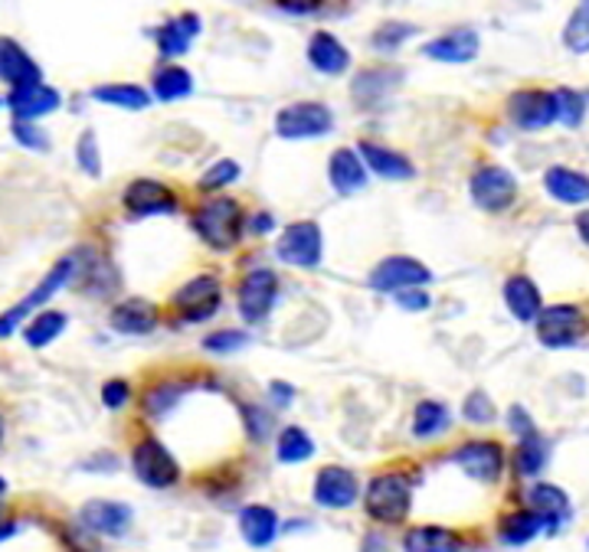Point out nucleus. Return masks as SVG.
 Listing matches in <instances>:
<instances>
[{
	"label": "nucleus",
	"instance_id": "nucleus-1",
	"mask_svg": "<svg viewBox=\"0 0 589 552\" xmlns=\"http://www.w3.org/2000/svg\"><path fill=\"white\" fill-rule=\"evenodd\" d=\"M364 507L380 523H403L413 507V490L403 475H380L373 478L364 497Z\"/></svg>",
	"mask_w": 589,
	"mask_h": 552
},
{
	"label": "nucleus",
	"instance_id": "nucleus-2",
	"mask_svg": "<svg viewBox=\"0 0 589 552\" xmlns=\"http://www.w3.org/2000/svg\"><path fill=\"white\" fill-rule=\"evenodd\" d=\"M239 226H242V212L232 200H214L194 216V229L214 249H229L239 239Z\"/></svg>",
	"mask_w": 589,
	"mask_h": 552
},
{
	"label": "nucleus",
	"instance_id": "nucleus-3",
	"mask_svg": "<svg viewBox=\"0 0 589 552\" xmlns=\"http://www.w3.org/2000/svg\"><path fill=\"white\" fill-rule=\"evenodd\" d=\"M75 272V259H63V262H56V269L50 272V275L43 278L40 284H37V291H30L20 304H13L3 317H0V337H10L17 327H20V321L27 317V314H33V311H40Z\"/></svg>",
	"mask_w": 589,
	"mask_h": 552
},
{
	"label": "nucleus",
	"instance_id": "nucleus-4",
	"mask_svg": "<svg viewBox=\"0 0 589 552\" xmlns=\"http://www.w3.org/2000/svg\"><path fill=\"white\" fill-rule=\"evenodd\" d=\"M334 125V115L318 102H294L276 115V132L282 138H321Z\"/></svg>",
	"mask_w": 589,
	"mask_h": 552
},
{
	"label": "nucleus",
	"instance_id": "nucleus-5",
	"mask_svg": "<svg viewBox=\"0 0 589 552\" xmlns=\"http://www.w3.org/2000/svg\"><path fill=\"white\" fill-rule=\"evenodd\" d=\"M537 321V337L544 346H570L583 337V314L574 304H554V308H540Z\"/></svg>",
	"mask_w": 589,
	"mask_h": 552
},
{
	"label": "nucleus",
	"instance_id": "nucleus-6",
	"mask_svg": "<svg viewBox=\"0 0 589 552\" xmlns=\"http://www.w3.org/2000/svg\"><path fill=\"white\" fill-rule=\"evenodd\" d=\"M508 115L517 128L524 132H540L557 122V92H540V88H524L512 95Z\"/></svg>",
	"mask_w": 589,
	"mask_h": 552
},
{
	"label": "nucleus",
	"instance_id": "nucleus-7",
	"mask_svg": "<svg viewBox=\"0 0 589 552\" xmlns=\"http://www.w3.org/2000/svg\"><path fill=\"white\" fill-rule=\"evenodd\" d=\"M517 184L515 177L505 170V167H482L475 177H472V200L488 212H505V209L515 204Z\"/></svg>",
	"mask_w": 589,
	"mask_h": 552
},
{
	"label": "nucleus",
	"instance_id": "nucleus-8",
	"mask_svg": "<svg viewBox=\"0 0 589 552\" xmlns=\"http://www.w3.org/2000/svg\"><path fill=\"white\" fill-rule=\"evenodd\" d=\"M279 259L298 265V269H314L321 262V229L314 222H294L279 239Z\"/></svg>",
	"mask_w": 589,
	"mask_h": 552
},
{
	"label": "nucleus",
	"instance_id": "nucleus-9",
	"mask_svg": "<svg viewBox=\"0 0 589 552\" xmlns=\"http://www.w3.org/2000/svg\"><path fill=\"white\" fill-rule=\"evenodd\" d=\"M276 298H279V281L269 269H259V272L242 278V284H239V314L249 324L266 321V314L272 311Z\"/></svg>",
	"mask_w": 589,
	"mask_h": 552
},
{
	"label": "nucleus",
	"instance_id": "nucleus-10",
	"mask_svg": "<svg viewBox=\"0 0 589 552\" xmlns=\"http://www.w3.org/2000/svg\"><path fill=\"white\" fill-rule=\"evenodd\" d=\"M132 465H135V475H138L147 487H170V483L177 481V475H180L174 455H170L157 438H147V441H142V445L135 448Z\"/></svg>",
	"mask_w": 589,
	"mask_h": 552
},
{
	"label": "nucleus",
	"instance_id": "nucleus-11",
	"mask_svg": "<svg viewBox=\"0 0 589 552\" xmlns=\"http://www.w3.org/2000/svg\"><path fill=\"white\" fill-rule=\"evenodd\" d=\"M452 461H455L468 478H475V481L482 483H492L498 481V475H502L505 455H502V448H498L495 441H472V445H462V448L452 455Z\"/></svg>",
	"mask_w": 589,
	"mask_h": 552
},
{
	"label": "nucleus",
	"instance_id": "nucleus-12",
	"mask_svg": "<svg viewBox=\"0 0 589 552\" xmlns=\"http://www.w3.org/2000/svg\"><path fill=\"white\" fill-rule=\"evenodd\" d=\"M430 278H433V272H430L423 262L396 256V259H383V262L373 269L370 288H373V291H403V288L426 284Z\"/></svg>",
	"mask_w": 589,
	"mask_h": 552
},
{
	"label": "nucleus",
	"instance_id": "nucleus-13",
	"mask_svg": "<svg viewBox=\"0 0 589 552\" xmlns=\"http://www.w3.org/2000/svg\"><path fill=\"white\" fill-rule=\"evenodd\" d=\"M10 108H13L17 118L33 122V118H40V115H50V112L60 108V92L50 88V85H43V82L17 85V88L10 92Z\"/></svg>",
	"mask_w": 589,
	"mask_h": 552
},
{
	"label": "nucleus",
	"instance_id": "nucleus-14",
	"mask_svg": "<svg viewBox=\"0 0 589 552\" xmlns=\"http://www.w3.org/2000/svg\"><path fill=\"white\" fill-rule=\"evenodd\" d=\"M174 304L187 311L190 321H204L217 311L220 304V281L217 278H194L190 284H184L177 294H174Z\"/></svg>",
	"mask_w": 589,
	"mask_h": 552
},
{
	"label": "nucleus",
	"instance_id": "nucleus-15",
	"mask_svg": "<svg viewBox=\"0 0 589 552\" xmlns=\"http://www.w3.org/2000/svg\"><path fill=\"white\" fill-rule=\"evenodd\" d=\"M314 500L334 510L351 507L358 500V478L348 468H324L314 481Z\"/></svg>",
	"mask_w": 589,
	"mask_h": 552
},
{
	"label": "nucleus",
	"instance_id": "nucleus-16",
	"mask_svg": "<svg viewBox=\"0 0 589 552\" xmlns=\"http://www.w3.org/2000/svg\"><path fill=\"white\" fill-rule=\"evenodd\" d=\"M125 207L132 209L135 216H164V212L177 209V197L157 180H135L125 190Z\"/></svg>",
	"mask_w": 589,
	"mask_h": 552
},
{
	"label": "nucleus",
	"instance_id": "nucleus-17",
	"mask_svg": "<svg viewBox=\"0 0 589 552\" xmlns=\"http://www.w3.org/2000/svg\"><path fill=\"white\" fill-rule=\"evenodd\" d=\"M0 79H3L10 88H17V85L40 82L43 72H40V66L30 60V53H27L17 40L0 37Z\"/></svg>",
	"mask_w": 589,
	"mask_h": 552
},
{
	"label": "nucleus",
	"instance_id": "nucleus-18",
	"mask_svg": "<svg viewBox=\"0 0 589 552\" xmlns=\"http://www.w3.org/2000/svg\"><path fill=\"white\" fill-rule=\"evenodd\" d=\"M423 56L440 63H472L478 56V33L475 30H452L423 46Z\"/></svg>",
	"mask_w": 589,
	"mask_h": 552
},
{
	"label": "nucleus",
	"instance_id": "nucleus-19",
	"mask_svg": "<svg viewBox=\"0 0 589 552\" xmlns=\"http://www.w3.org/2000/svg\"><path fill=\"white\" fill-rule=\"evenodd\" d=\"M82 523L92 530V533H105V537H122L128 530V520H132V510L122 507V503H108V500H92L82 507Z\"/></svg>",
	"mask_w": 589,
	"mask_h": 552
},
{
	"label": "nucleus",
	"instance_id": "nucleus-20",
	"mask_svg": "<svg viewBox=\"0 0 589 552\" xmlns=\"http://www.w3.org/2000/svg\"><path fill=\"white\" fill-rule=\"evenodd\" d=\"M308 60L311 66L324 75H341V72L351 66V53L344 50V43L331 33H314L311 43H308Z\"/></svg>",
	"mask_w": 589,
	"mask_h": 552
},
{
	"label": "nucleus",
	"instance_id": "nucleus-21",
	"mask_svg": "<svg viewBox=\"0 0 589 552\" xmlns=\"http://www.w3.org/2000/svg\"><path fill=\"white\" fill-rule=\"evenodd\" d=\"M328 174H331V187L341 190V194H358V190L368 187V170L361 164V154H354L348 147L334 150V157L328 164Z\"/></svg>",
	"mask_w": 589,
	"mask_h": 552
},
{
	"label": "nucleus",
	"instance_id": "nucleus-22",
	"mask_svg": "<svg viewBox=\"0 0 589 552\" xmlns=\"http://www.w3.org/2000/svg\"><path fill=\"white\" fill-rule=\"evenodd\" d=\"M527 500H530V510L544 520V527H550V530H557L567 517H570V497L560 490V487H554V483H537L530 493H527Z\"/></svg>",
	"mask_w": 589,
	"mask_h": 552
},
{
	"label": "nucleus",
	"instance_id": "nucleus-23",
	"mask_svg": "<svg viewBox=\"0 0 589 552\" xmlns=\"http://www.w3.org/2000/svg\"><path fill=\"white\" fill-rule=\"evenodd\" d=\"M547 194L560 204H587L589 200V177H583L580 170H570V167H550L547 177Z\"/></svg>",
	"mask_w": 589,
	"mask_h": 552
},
{
	"label": "nucleus",
	"instance_id": "nucleus-24",
	"mask_svg": "<svg viewBox=\"0 0 589 552\" xmlns=\"http://www.w3.org/2000/svg\"><path fill=\"white\" fill-rule=\"evenodd\" d=\"M197 33H200V20H197L194 13H184V17L164 23L154 37H157V50H161V56L174 60V56L187 53V46H190V40H194Z\"/></svg>",
	"mask_w": 589,
	"mask_h": 552
},
{
	"label": "nucleus",
	"instance_id": "nucleus-25",
	"mask_svg": "<svg viewBox=\"0 0 589 552\" xmlns=\"http://www.w3.org/2000/svg\"><path fill=\"white\" fill-rule=\"evenodd\" d=\"M239 527H242V537L249 546H269L279 533V517L269 510V507H246L242 517H239Z\"/></svg>",
	"mask_w": 589,
	"mask_h": 552
},
{
	"label": "nucleus",
	"instance_id": "nucleus-26",
	"mask_svg": "<svg viewBox=\"0 0 589 552\" xmlns=\"http://www.w3.org/2000/svg\"><path fill=\"white\" fill-rule=\"evenodd\" d=\"M358 154L368 160L370 167H373L380 177H386V180H410V177L416 174V170H413V164H410L406 157H400L396 150H386V147H380V144H370V140H364Z\"/></svg>",
	"mask_w": 589,
	"mask_h": 552
},
{
	"label": "nucleus",
	"instance_id": "nucleus-27",
	"mask_svg": "<svg viewBox=\"0 0 589 552\" xmlns=\"http://www.w3.org/2000/svg\"><path fill=\"white\" fill-rule=\"evenodd\" d=\"M505 301L517 321H534L540 314V291L530 278L515 275L505 284Z\"/></svg>",
	"mask_w": 589,
	"mask_h": 552
},
{
	"label": "nucleus",
	"instance_id": "nucleus-28",
	"mask_svg": "<svg viewBox=\"0 0 589 552\" xmlns=\"http://www.w3.org/2000/svg\"><path fill=\"white\" fill-rule=\"evenodd\" d=\"M112 327L118 334H147L154 327V308L142 298L125 301L112 311Z\"/></svg>",
	"mask_w": 589,
	"mask_h": 552
},
{
	"label": "nucleus",
	"instance_id": "nucleus-29",
	"mask_svg": "<svg viewBox=\"0 0 589 552\" xmlns=\"http://www.w3.org/2000/svg\"><path fill=\"white\" fill-rule=\"evenodd\" d=\"M544 465H547V441L527 431L515 451V471L520 478H534L537 471H544Z\"/></svg>",
	"mask_w": 589,
	"mask_h": 552
},
{
	"label": "nucleus",
	"instance_id": "nucleus-30",
	"mask_svg": "<svg viewBox=\"0 0 589 552\" xmlns=\"http://www.w3.org/2000/svg\"><path fill=\"white\" fill-rule=\"evenodd\" d=\"M92 98L105 102V105H115V108H132V112H142L151 105V95L138 85H102L92 92Z\"/></svg>",
	"mask_w": 589,
	"mask_h": 552
},
{
	"label": "nucleus",
	"instance_id": "nucleus-31",
	"mask_svg": "<svg viewBox=\"0 0 589 552\" xmlns=\"http://www.w3.org/2000/svg\"><path fill=\"white\" fill-rule=\"evenodd\" d=\"M462 546V540L448 530H440V527H423V530H413L406 537V550L416 552H452Z\"/></svg>",
	"mask_w": 589,
	"mask_h": 552
},
{
	"label": "nucleus",
	"instance_id": "nucleus-32",
	"mask_svg": "<svg viewBox=\"0 0 589 552\" xmlns=\"http://www.w3.org/2000/svg\"><path fill=\"white\" fill-rule=\"evenodd\" d=\"M540 530H544V520H540L534 510H524V513H515V517H508V520L502 523V540H505L508 546H524V543H530Z\"/></svg>",
	"mask_w": 589,
	"mask_h": 552
},
{
	"label": "nucleus",
	"instance_id": "nucleus-33",
	"mask_svg": "<svg viewBox=\"0 0 589 552\" xmlns=\"http://www.w3.org/2000/svg\"><path fill=\"white\" fill-rule=\"evenodd\" d=\"M564 46L577 56L589 53V0H580V7L570 13L564 27Z\"/></svg>",
	"mask_w": 589,
	"mask_h": 552
},
{
	"label": "nucleus",
	"instance_id": "nucleus-34",
	"mask_svg": "<svg viewBox=\"0 0 589 552\" xmlns=\"http://www.w3.org/2000/svg\"><path fill=\"white\" fill-rule=\"evenodd\" d=\"M190 88H194L190 72L180 70V66H170V70L157 72V79H154V95H157L161 102H177V98L190 95Z\"/></svg>",
	"mask_w": 589,
	"mask_h": 552
},
{
	"label": "nucleus",
	"instance_id": "nucleus-35",
	"mask_svg": "<svg viewBox=\"0 0 589 552\" xmlns=\"http://www.w3.org/2000/svg\"><path fill=\"white\" fill-rule=\"evenodd\" d=\"M63 327H66V317L60 311H40V317L27 327L23 337L30 346H46L63 334Z\"/></svg>",
	"mask_w": 589,
	"mask_h": 552
},
{
	"label": "nucleus",
	"instance_id": "nucleus-36",
	"mask_svg": "<svg viewBox=\"0 0 589 552\" xmlns=\"http://www.w3.org/2000/svg\"><path fill=\"white\" fill-rule=\"evenodd\" d=\"M276 455H279V461H286V465H298V461H304V458L314 455V445H311V438H308L301 428H286L282 438H279Z\"/></svg>",
	"mask_w": 589,
	"mask_h": 552
},
{
	"label": "nucleus",
	"instance_id": "nucleus-37",
	"mask_svg": "<svg viewBox=\"0 0 589 552\" xmlns=\"http://www.w3.org/2000/svg\"><path fill=\"white\" fill-rule=\"evenodd\" d=\"M448 428V413L440 403H420L416 415H413V431L420 438H430V435H440Z\"/></svg>",
	"mask_w": 589,
	"mask_h": 552
},
{
	"label": "nucleus",
	"instance_id": "nucleus-38",
	"mask_svg": "<svg viewBox=\"0 0 589 552\" xmlns=\"http://www.w3.org/2000/svg\"><path fill=\"white\" fill-rule=\"evenodd\" d=\"M180 396H184L180 383H161V386H154L145 396V409L151 415H167L180 403Z\"/></svg>",
	"mask_w": 589,
	"mask_h": 552
},
{
	"label": "nucleus",
	"instance_id": "nucleus-39",
	"mask_svg": "<svg viewBox=\"0 0 589 552\" xmlns=\"http://www.w3.org/2000/svg\"><path fill=\"white\" fill-rule=\"evenodd\" d=\"M400 72H386V70H368L364 75H358L354 82V95L364 98V102H376L383 92H386V79H393Z\"/></svg>",
	"mask_w": 589,
	"mask_h": 552
},
{
	"label": "nucleus",
	"instance_id": "nucleus-40",
	"mask_svg": "<svg viewBox=\"0 0 589 552\" xmlns=\"http://www.w3.org/2000/svg\"><path fill=\"white\" fill-rule=\"evenodd\" d=\"M583 112H587L583 95H577V92H570V88H560V92H557V118H560L564 125H580Z\"/></svg>",
	"mask_w": 589,
	"mask_h": 552
},
{
	"label": "nucleus",
	"instance_id": "nucleus-41",
	"mask_svg": "<svg viewBox=\"0 0 589 552\" xmlns=\"http://www.w3.org/2000/svg\"><path fill=\"white\" fill-rule=\"evenodd\" d=\"M239 177V167L232 164V160H220V164H214L204 177H200V190H220L226 184H232Z\"/></svg>",
	"mask_w": 589,
	"mask_h": 552
},
{
	"label": "nucleus",
	"instance_id": "nucleus-42",
	"mask_svg": "<svg viewBox=\"0 0 589 552\" xmlns=\"http://www.w3.org/2000/svg\"><path fill=\"white\" fill-rule=\"evenodd\" d=\"M410 33H416V27H406V23H386V27L376 30L373 46H376V50H393V46H400Z\"/></svg>",
	"mask_w": 589,
	"mask_h": 552
},
{
	"label": "nucleus",
	"instance_id": "nucleus-43",
	"mask_svg": "<svg viewBox=\"0 0 589 552\" xmlns=\"http://www.w3.org/2000/svg\"><path fill=\"white\" fill-rule=\"evenodd\" d=\"M465 418H468V421H478V425L492 421V418H495V403H492L485 393H472V396L465 399Z\"/></svg>",
	"mask_w": 589,
	"mask_h": 552
},
{
	"label": "nucleus",
	"instance_id": "nucleus-44",
	"mask_svg": "<svg viewBox=\"0 0 589 552\" xmlns=\"http://www.w3.org/2000/svg\"><path fill=\"white\" fill-rule=\"evenodd\" d=\"M13 138H17V144L30 147V150H50V138H46V135H43L40 128L27 125L23 118L17 122V128H13Z\"/></svg>",
	"mask_w": 589,
	"mask_h": 552
},
{
	"label": "nucleus",
	"instance_id": "nucleus-45",
	"mask_svg": "<svg viewBox=\"0 0 589 552\" xmlns=\"http://www.w3.org/2000/svg\"><path fill=\"white\" fill-rule=\"evenodd\" d=\"M102 403H105L108 409H122V406L128 403V383H125V379H112V383H105V389H102Z\"/></svg>",
	"mask_w": 589,
	"mask_h": 552
},
{
	"label": "nucleus",
	"instance_id": "nucleus-46",
	"mask_svg": "<svg viewBox=\"0 0 589 552\" xmlns=\"http://www.w3.org/2000/svg\"><path fill=\"white\" fill-rule=\"evenodd\" d=\"M79 160H82V167L95 177L99 174V150H95V135L92 132H85L82 140H79Z\"/></svg>",
	"mask_w": 589,
	"mask_h": 552
},
{
	"label": "nucleus",
	"instance_id": "nucleus-47",
	"mask_svg": "<svg viewBox=\"0 0 589 552\" xmlns=\"http://www.w3.org/2000/svg\"><path fill=\"white\" fill-rule=\"evenodd\" d=\"M242 344H246V334H239V331H223V334H214V337H207V341H204L207 350H217V353L239 350Z\"/></svg>",
	"mask_w": 589,
	"mask_h": 552
},
{
	"label": "nucleus",
	"instance_id": "nucleus-48",
	"mask_svg": "<svg viewBox=\"0 0 589 552\" xmlns=\"http://www.w3.org/2000/svg\"><path fill=\"white\" fill-rule=\"evenodd\" d=\"M400 308H406V311H426V308H430V298L420 291V284H416V288H403V291H400Z\"/></svg>",
	"mask_w": 589,
	"mask_h": 552
},
{
	"label": "nucleus",
	"instance_id": "nucleus-49",
	"mask_svg": "<svg viewBox=\"0 0 589 552\" xmlns=\"http://www.w3.org/2000/svg\"><path fill=\"white\" fill-rule=\"evenodd\" d=\"M512 428H515V431H520V435L534 431V428H530V421H527V415L520 413V409H512Z\"/></svg>",
	"mask_w": 589,
	"mask_h": 552
},
{
	"label": "nucleus",
	"instance_id": "nucleus-50",
	"mask_svg": "<svg viewBox=\"0 0 589 552\" xmlns=\"http://www.w3.org/2000/svg\"><path fill=\"white\" fill-rule=\"evenodd\" d=\"M321 0H279V7H286V10H314Z\"/></svg>",
	"mask_w": 589,
	"mask_h": 552
},
{
	"label": "nucleus",
	"instance_id": "nucleus-51",
	"mask_svg": "<svg viewBox=\"0 0 589 552\" xmlns=\"http://www.w3.org/2000/svg\"><path fill=\"white\" fill-rule=\"evenodd\" d=\"M577 229H580V236H583V242L589 246V209H583L580 216H577Z\"/></svg>",
	"mask_w": 589,
	"mask_h": 552
},
{
	"label": "nucleus",
	"instance_id": "nucleus-52",
	"mask_svg": "<svg viewBox=\"0 0 589 552\" xmlns=\"http://www.w3.org/2000/svg\"><path fill=\"white\" fill-rule=\"evenodd\" d=\"M3 490H7V481H3V478H0V497H3Z\"/></svg>",
	"mask_w": 589,
	"mask_h": 552
},
{
	"label": "nucleus",
	"instance_id": "nucleus-53",
	"mask_svg": "<svg viewBox=\"0 0 589 552\" xmlns=\"http://www.w3.org/2000/svg\"><path fill=\"white\" fill-rule=\"evenodd\" d=\"M0 441H3V415H0Z\"/></svg>",
	"mask_w": 589,
	"mask_h": 552
},
{
	"label": "nucleus",
	"instance_id": "nucleus-54",
	"mask_svg": "<svg viewBox=\"0 0 589 552\" xmlns=\"http://www.w3.org/2000/svg\"><path fill=\"white\" fill-rule=\"evenodd\" d=\"M0 105H3V102H0Z\"/></svg>",
	"mask_w": 589,
	"mask_h": 552
}]
</instances>
